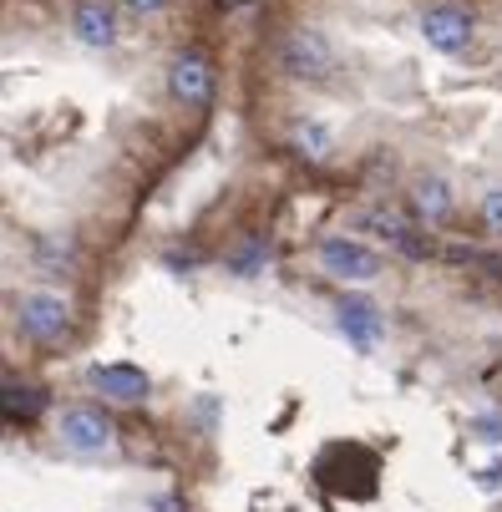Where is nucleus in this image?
I'll use <instances>...</instances> for the list:
<instances>
[{
  "mask_svg": "<svg viewBox=\"0 0 502 512\" xmlns=\"http://www.w3.org/2000/svg\"><path fill=\"white\" fill-rule=\"evenodd\" d=\"M56 436H61L66 452L97 457V452L112 447V421H107L97 406H66V411L56 416Z\"/></svg>",
  "mask_w": 502,
  "mask_h": 512,
  "instance_id": "f03ea898",
  "label": "nucleus"
},
{
  "mask_svg": "<svg viewBox=\"0 0 502 512\" xmlns=\"http://www.w3.org/2000/svg\"><path fill=\"white\" fill-rule=\"evenodd\" d=\"M421 51H401L371 0H269L254 51L264 148L502 249V0H482L467 46Z\"/></svg>",
  "mask_w": 502,
  "mask_h": 512,
  "instance_id": "f257e3e1",
  "label": "nucleus"
},
{
  "mask_svg": "<svg viewBox=\"0 0 502 512\" xmlns=\"http://www.w3.org/2000/svg\"><path fill=\"white\" fill-rule=\"evenodd\" d=\"M92 381H97L112 401H142V396H148V376H142L137 365H97Z\"/></svg>",
  "mask_w": 502,
  "mask_h": 512,
  "instance_id": "7ed1b4c3",
  "label": "nucleus"
}]
</instances>
